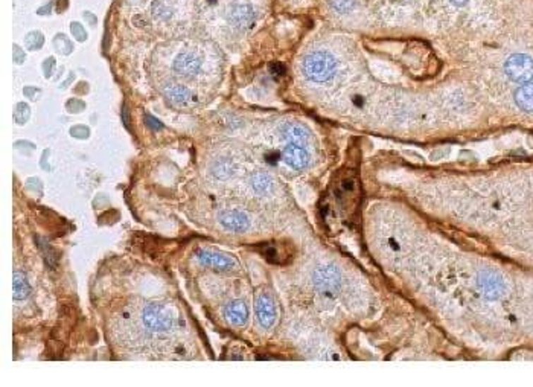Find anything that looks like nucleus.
<instances>
[{"label": "nucleus", "instance_id": "obj_1", "mask_svg": "<svg viewBox=\"0 0 533 387\" xmlns=\"http://www.w3.org/2000/svg\"><path fill=\"white\" fill-rule=\"evenodd\" d=\"M203 67H205V55H203V52L200 49L185 47V49H180L174 55L171 61V71L179 80L164 81L162 84H180V81H197L203 76Z\"/></svg>", "mask_w": 533, "mask_h": 387}, {"label": "nucleus", "instance_id": "obj_2", "mask_svg": "<svg viewBox=\"0 0 533 387\" xmlns=\"http://www.w3.org/2000/svg\"><path fill=\"white\" fill-rule=\"evenodd\" d=\"M302 73L308 81L316 84L331 81L337 73L335 58L325 51H314L308 54L302 61Z\"/></svg>", "mask_w": 533, "mask_h": 387}, {"label": "nucleus", "instance_id": "obj_3", "mask_svg": "<svg viewBox=\"0 0 533 387\" xmlns=\"http://www.w3.org/2000/svg\"><path fill=\"white\" fill-rule=\"evenodd\" d=\"M142 322L151 331L167 333L174 328V314L168 306L160 304H150L143 308Z\"/></svg>", "mask_w": 533, "mask_h": 387}, {"label": "nucleus", "instance_id": "obj_4", "mask_svg": "<svg viewBox=\"0 0 533 387\" xmlns=\"http://www.w3.org/2000/svg\"><path fill=\"white\" fill-rule=\"evenodd\" d=\"M313 282L320 294L333 297L338 293V290H340L342 276L335 267H320L313 275Z\"/></svg>", "mask_w": 533, "mask_h": 387}, {"label": "nucleus", "instance_id": "obj_5", "mask_svg": "<svg viewBox=\"0 0 533 387\" xmlns=\"http://www.w3.org/2000/svg\"><path fill=\"white\" fill-rule=\"evenodd\" d=\"M505 72L512 81L530 83L533 80V60L525 54L512 55L505 64Z\"/></svg>", "mask_w": 533, "mask_h": 387}, {"label": "nucleus", "instance_id": "obj_6", "mask_svg": "<svg viewBox=\"0 0 533 387\" xmlns=\"http://www.w3.org/2000/svg\"><path fill=\"white\" fill-rule=\"evenodd\" d=\"M335 197L343 208L355 209L358 198H360V186L354 176L342 177L335 186Z\"/></svg>", "mask_w": 533, "mask_h": 387}, {"label": "nucleus", "instance_id": "obj_7", "mask_svg": "<svg viewBox=\"0 0 533 387\" xmlns=\"http://www.w3.org/2000/svg\"><path fill=\"white\" fill-rule=\"evenodd\" d=\"M477 285L483 296H486L488 299H498L506 290L505 280L497 272H492V270H484V272L479 275Z\"/></svg>", "mask_w": 533, "mask_h": 387}, {"label": "nucleus", "instance_id": "obj_8", "mask_svg": "<svg viewBox=\"0 0 533 387\" xmlns=\"http://www.w3.org/2000/svg\"><path fill=\"white\" fill-rule=\"evenodd\" d=\"M197 258L203 266L220 270V272H227V270L238 268L236 259H234L232 256H227V255L218 254V251L200 250L197 254Z\"/></svg>", "mask_w": 533, "mask_h": 387}, {"label": "nucleus", "instance_id": "obj_9", "mask_svg": "<svg viewBox=\"0 0 533 387\" xmlns=\"http://www.w3.org/2000/svg\"><path fill=\"white\" fill-rule=\"evenodd\" d=\"M256 316L260 326L268 328L273 326L276 322V306L273 299H271L268 294H260L256 301Z\"/></svg>", "mask_w": 533, "mask_h": 387}, {"label": "nucleus", "instance_id": "obj_10", "mask_svg": "<svg viewBox=\"0 0 533 387\" xmlns=\"http://www.w3.org/2000/svg\"><path fill=\"white\" fill-rule=\"evenodd\" d=\"M284 160L287 162V165L294 169H304L309 163V153L302 145L288 143L284 151Z\"/></svg>", "mask_w": 533, "mask_h": 387}, {"label": "nucleus", "instance_id": "obj_11", "mask_svg": "<svg viewBox=\"0 0 533 387\" xmlns=\"http://www.w3.org/2000/svg\"><path fill=\"white\" fill-rule=\"evenodd\" d=\"M220 222L222 225V227L232 232H246L250 226L247 215H244L242 212H238V210L222 212V214L220 215Z\"/></svg>", "mask_w": 533, "mask_h": 387}, {"label": "nucleus", "instance_id": "obj_12", "mask_svg": "<svg viewBox=\"0 0 533 387\" xmlns=\"http://www.w3.org/2000/svg\"><path fill=\"white\" fill-rule=\"evenodd\" d=\"M284 138L289 143L302 145V147H305V145L311 141V134H309V131L305 127H302V125L287 124L284 127Z\"/></svg>", "mask_w": 533, "mask_h": 387}, {"label": "nucleus", "instance_id": "obj_13", "mask_svg": "<svg viewBox=\"0 0 533 387\" xmlns=\"http://www.w3.org/2000/svg\"><path fill=\"white\" fill-rule=\"evenodd\" d=\"M226 317L227 321L235 325V326H242L246 322H247V317H248V309L246 306L244 302H234L230 304L226 309Z\"/></svg>", "mask_w": 533, "mask_h": 387}, {"label": "nucleus", "instance_id": "obj_14", "mask_svg": "<svg viewBox=\"0 0 533 387\" xmlns=\"http://www.w3.org/2000/svg\"><path fill=\"white\" fill-rule=\"evenodd\" d=\"M515 102L521 110L533 113V84L521 85L515 92Z\"/></svg>", "mask_w": 533, "mask_h": 387}, {"label": "nucleus", "instance_id": "obj_15", "mask_svg": "<svg viewBox=\"0 0 533 387\" xmlns=\"http://www.w3.org/2000/svg\"><path fill=\"white\" fill-rule=\"evenodd\" d=\"M230 20L236 26H247L253 20V11H251L250 6L246 5L235 6L234 11L230 13Z\"/></svg>", "mask_w": 533, "mask_h": 387}, {"label": "nucleus", "instance_id": "obj_16", "mask_svg": "<svg viewBox=\"0 0 533 387\" xmlns=\"http://www.w3.org/2000/svg\"><path fill=\"white\" fill-rule=\"evenodd\" d=\"M31 293V287H29L28 280L23 273L16 272L14 273V299L16 301H23Z\"/></svg>", "mask_w": 533, "mask_h": 387}, {"label": "nucleus", "instance_id": "obj_17", "mask_svg": "<svg viewBox=\"0 0 533 387\" xmlns=\"http://www.w3.org/2000/svg\"><path fill=\"white\" fill-rule=\"evenodd\" d=\"M251 186H253V189L259 194H264L270 189L271 186V181H270V177L265 176V174H256V176L251 179Z\"/></svg>", "mask_w": 533, "mask_h": 387}, {"label": "nucleus", "instance_id": "obj_18", "mask_svg": "<svg viewBox=\"0 0 533 387\" xmlns=\"http://www.w3.org/2000/svg\"><path fill=\"white\" fill-rule=\"evenodd\" d=\"M260 251H263V255L265 256L267 261H270V263H275V264L282 263V259H280L282 256H280V251L275 244H264L263 247H260Z\"/></svg>", "mask_w": 533, "mask_h": 387}, {"label": "nucleus", "instance_id": "obj_19", "mask_svg": "<svg viewBox=\"0 0 533 387\" xmlns=\"http://www.w3.org/2000/svg\"><path fill=\"white\" fill-rule=\"evenodd\" d=\"M328 2L334 11L342 13V14L349 13L354 6V0H328Z\"/></svg>", "mask_w": 533, "mask_h": 387}, {"label": "nucleus", "instance_id": "obj_20", "mask_svg": "<svg viewBox=\"0 0 533 387\" xmlns=\"http://www.w3.org/2000/svg\"><path fill=\"white\" fill-rule=\"evenodd\" d=\"M270 71L273 75H282V73H285V67H284V64H280V63H271Z\"/></svg>", "mask_w": 533, "mask_h": 387}, {"label": "nucleus", "instance_id": "obj_21", "mask_svg": "<svg viewBox=\"0 0 533 387\" xmlns=\"http://www.w3.org/2000/svg\"><path fill=\"white\" fill-rule=\"evenodd\" d=\"M354 104L357 105V107H363V100L360 98V96H357V98H354Z\"/></svg>", "mask_w": 533, "mask_h": 387}, {"label": "nucleus", "instance_id": "obj_22", "mask_svg": "<svg viewBox=\"0 0 533 387\" xmlns=\"http://www.w3.org/2000/svg\"><path fill=\"white\" fill-rule=\"evenodd\" d=\"M451 2L454 4V5H465V4H467L468 2V0H451Z\"/></svg>", "mask_w": 533, "mask_h": 387}]
</instances>
